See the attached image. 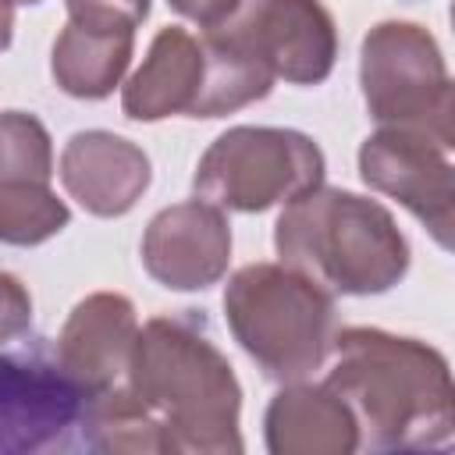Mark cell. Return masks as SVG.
Segmentation results:
<instances>
[{"label":"cell","mask_w":455,"mask_h":455,"mask_svg":"<svg viewBox=\"0 0 455 455\" xmlns=\"http://www.w3.org/2000/svg\"><path fill=\"white\" fill-rule=\"evenodd\" d=\"M64 192L92 217H124L153 181L149 156L124 135L89 128L75 132L57 164Z\"/></svg>","instance_id":"obj_12"},{"label":"cell","mask_w":455,"mask_h":455,"mask_svg":"<svg viewBox=\"0 0 455 455\" xmlns=\"http://www.w3.org/2000/svg\"><path fill=\"white\" fill-rule=\"evenodd\" d=\"M213 28L249 50L274 82L320 85L334 71L338 28L320 0H238Z\"/></svg>","instance_id":"obj_7"},{"label":"cell","mask_w":455,"mask_h":455,"mask_svg":"<svg viewBox=\"0 0 455 455\" xmlns=\"http://www.w3.org/2000/svg\"><path fill=\"white\" fill-rule=\"evenodd\" d=\"M203 85L188 110V117H224L274 89V75L235 39L217 28H203Z\"/></svg>","instance_id":"obj_16"},{"label":"cell","mask_w":455,"mask_h":455,"mask_svg":"<svg viewBox=\"0 0 455 455\" xmlns=\"http://www.w3.org/2000/svg\"><path fill=\"white\" fill-rule=\"evenodd\" d=\"M323 171L327 160L306 132L238 124L217 135L199 156L192 188L224 213H263L316 188Z\"/></svg>","instance_id":"obj_6"},{"label":"cell","mask_w":455,"mask_h":455,"mask_svg":"<svg viewBox=\"0 0 455 455\" xmlns=\"http://www.w3.org/2000/svg\"><path fill=\"white\" fill-rule=\"evenodd\" d=\"M238 348L270 380H306L334 341V295L284 263H249L224 288Z\"/></svg>","instance_id":"obj_4"},{"label":"cell","mask_w":455,"mask_h":455,"mask_svg":"<svg viewBox=\"0 0 455 455\" xmlns=\"http://www.w3.org/2000/svg\"><path fill=\"white\" fill-rule=\"evenodd\" d=\"M28 323H32V295H28V288L14 274L0 270V345L21 338L28 331Z\"/></svg>","instance_id":"obj_20"},{"label":"cell","mask_w":455,"mask_h":455,"mask_svg":"<svg viewBox=\"0 0 455 455\" xmlns=\"http://www.w3.org/2000/svg\"><path fill=\"white\" fill-rule=\"evenodd\" d=\"M267 448L274 455H352L359 427L348 405L327 384L288 380L263 416Z\"/></svg>","instance_id":"obj_13"},{"label":"cell","mask_w":455,"mask_h":455,"mask_svg":"<svg viewBox=\"0 0 455 455\" xmlns=\"http://www.w3.org/2000/svg\"><path fill=\"white\" fill-rule=\"evenodd\" d=\"M14 4H43V0H14Z\"/></svg>","instance_id":"obj_23"},{"label":"cell","mask_w":455,"mask_h":455,"mask_svg":"<svg viewBox=\"0 0 455 455\" xmlns=\"http://www.w3.org/2000/svg\"><path fill=\"white\" fill-rule=\"evenodd\" d=\"M274 249L331 295H384L409 270V242L391 210L323 181L284 203Z\"/></svg>","instance_id":"obj_3"},{"label":"cell","mask_w":455,"mask_h":455,"mask_svg":"<svg viewBox=\"0 0 455 455\" xmlns=\"http://www.w3.org/2000/svg\"><path fill=\"white\" fill-rule=\"evenodd\" d=\"M448 146L416 128H377L359 146L363 181L398 199L441 249H451L455 228V171Z\"/></svg>","instance_id":"obj_8"},{"label":"cell","mask_w":455,"mask_h":455,"mask_svg":"<svg viewBox=\"0 0 455 455\" xmlns=\"http://www.w3.org/2000/svg\"><path fill=\"white\" fill-rule=\"evenodd\" d=\"M82 395L36 355H0V455L36 451L78 423Z\"/></svg>","instance_id":"obj_11"},{"label":"cell","mask_w":455,"mask_h":455,"mask_svg":"<svg viewBox=\"0 0 455 455\" xmlns=\"http://www.w3.org/2000/svg\"><path fill=\"white\" fill-rule=\"evenodd\" d=\"M71 220L68 203L53 192V181L0 185V242L4 245H43L60 235Z\"/></svg>","instance_id":"obj_17"},{"label":"cell","mask_w":455,"mask_h":455,"mask_svg":"<svg viewBox=\"0 0 455 455\" xmlns=\"http://www.w3.org/2000/svg\"><path fill=\"white\" fill-rule=\"evenodd\" d=\"M327 387L348 405L359 441L384 451L441 448L455 434L448 359L405 334L345 327L331 341Z\"/></svg>","instance_id":"obj_1"},{"label":"cell","mask_w":455,"mask_h":455,"mask_svg":"<svg viewBox=\"0 0 455 455\" xmlns=\"http://www.w3.org/2000/svg\"><path fill=\"white\" fill-rule=\"evenodd\" d=\"M132 50L135 28H92L68 21L53 39L50 75L57 89L75 100H107L121 85Z\"/></svg>","instance_id":"obj_15"},{"label":"cell","mask_w":455,"mask_h":455,"mask_svg":"<svg viewBox=\"0 0 455 455\" xmlns=\"http://www.w3.org/2000/svg\"><path fill=\"white\" fill-rule=\"evenodd\" d=\"M203 85V46L181 28L167 25L153 36L146 60L121 89V110L132 121H164L188 114Z\"/></svg>","instance_id":"obj_14"},{"label":"cell","mask_w":455,"mask_h":455,"mask_svg":"<svg viewBox=\"0 0 455 455\" xmlns=\"http://www.w3.org/2000/svg\"><path fill=\"white\" fill-rule=\"evenodd\" d=\"M359 85L380 128H416L455 146V89L437 39L416 21H380L359 46Z\"/></svg>","instance_id":"obj_5"},{"label":"cell","mask_w":455,"mask_h":455,"mask_svg":"<svg viewBox=\"0 0 455 455\" xmlns=\"http://www.w3.org/2000/svg\"><path fill=\"white\" fill-rule=\"evenodd\" d=\"M139 338L135 306L117 291H92L68 313L53 363L85 398L117 387L128 377L132 352Z\"/></svg>","instance_id":"obj_10"},{"label":"cell","mask_w":455,"mask_h":455,"mask_svg":"<svg viewBox=\"0 0 455 455\" xmlns=\"http://www.w3.org/2000/svg\"><path fill=\"white\" fill-rule=\"evenodd\" d=\"M185 21H192V25H199V28H213V25H220L235 7H238V0H167Z\"/></svg>","instance_id":"obj_21"},{"label":"cell","mask_w":455,"mask_h":455,"mask_svg":"<svg viewBox=\"0 0 455 455\" xmlns=\"http://www.w3.org/2000/svg\"><path fill=\"white\" fill-rule=\"evenodd\" d=\"M53 181V142L46 124L25 110L0 114V185Z\"/></svg>","instance_id":"obj_18"},{"label":"cell","mask_w":455,"mask_h":455,"mask_svg":"<svg viewBox=\"0 0 455 455\" xmlns=\"http://www.w3.org/2000/svg\"><path fill=\"white\" fill-rule=\"evenodd\" d=\"M68 21L92 28H135L149 14V0H64Z\"/></svg>","instance_id":"obj_19"},{"label":"cell","mask_w":455,"mask_h":455,"mask_svg":"<svg viewBox=\"0 0 455 455\" xmlns=\"http://www.w3.org/2000/svg\"><path fill=\"white\" fill-rule=\"evenodd\" d=\"M146 274L171 291H203L228 274L231 224L228 213L206 199L164 206L139 245Z\"/></svg>","instance_id":"obj_9"},{"label":"cell","mask_w":455,"mask_h":455,"mask_svg":"<svg viewBox=\"0 0 455 455\" xmlns=\"http://www.w3.org/2000/svg\"><path fill=\"white\" fill-rule=\"evenodd\" d=\"M124 387L164 434L167 455L242 451V387L203 320H146L135 338Z\"/></svg>","instance_id":"obj_2"},{"label":"cell","mask_w":455,"mask_h":455,"mask_svg":"<svg viewBox=\"0 0 455 455\" xmlns=\"http://www.w3.org/2000/svg\"><path fill=\"white\" fill-rule=\"evenodd\" d=\"M14 36V0H0V53L11 46Z\"/></svg>","instance_id":"obj_22"}]
</instances>
